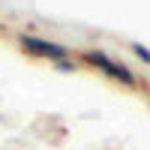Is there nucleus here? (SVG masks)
<instances>
[{"label": "nucleus", "mask_w": 150, "mask_h": 150, "mask_svg": "<svg viewBox=\"0 0 150 150\" xmlns=\"http://www.w3.org/2000/svg\"><path fill=\"white\" fill-rule=\"evenodd\" d=\"M18 45H21V51L30 54V57H42V60H51V63L69 60V48L54 42V39H42V36H33V33H21Z\"/></svg>", "instance_id": "obj_1"}, {"label": "nucleus", "mask_w": 150, "mask_h": 150, "mask_svg": "<svg viewBox=\"0 0 150 150\" xmlns=\"http://www.w3.org/2000/svg\"><path fill=\"white\" fill-rule=\"evenodd\" d=\"M84 60L90 66H96L99 72H105L108 78H114V81H120L123 87H135L138 84V78H135V72L126 66V63H120V60H114V57H108L105 51H84Z\"/></svg>", "instance_id": "obj_2"}, {"label": "nucleus", "mask_w": 150, "mask_h": 150, "mask_svg": "<svg viewBox=\"0 0 150 150\" xmlns=\"http://www.w3.org/2000/svg\"><path fill=\"white\" fill-rule=\"evenodd\" d=\"M129 48H132V54L138 57V60H144V63H150V48H144L141 42H132Z\"/></svg>", "instance_id": "obj_3"}]
</instances>
